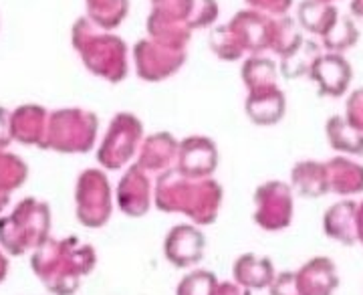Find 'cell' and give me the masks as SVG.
Masks as SVG:
<instances>
[{
    "label": "cell",
    "mask_w": 363,
    "mask_h": 295,
    "mask_svg": "<svg viewBox=\"0 0 363 295\" xmlns=\"http://www.w3.org/2000/svg\"><path fill=\"white\" fill-rule=\"evenodd\" d=\"M51 210L45 203L26 198L13 215L0 218V243L11 255H23L28 249H39L49 239Z\"/></svg>",
    "instance_id": "5"
},
{
    "label": "cell",
    "mask_w": 363,
    "mask_h": 295,
    "mask_svg": "<svg viewBox=\"0 0 363 295\" xmlns=\"http://www.w3.org/2000/svg\"><path fill=\"white\" fill-rule=\"evenodd\" d=\"M245 2L248 4V9L271 16H285L293 6V0H245Z\"/></svg>",
    "instance_id": "35"
},
{
    "label": "cell",
    "mask_w": 363,
    "mask_h": 295,
    "mask_svg": "<svg viewBox=\"0 0 363 295\" xmlns=\"http://www.w3.org/2000/svg\"><path fill=\"white\" fill-rule=\"evenodd\" d=\"M143 141V124L130 112H119L109 122L101 146L97 148V160L107 170H119L140 152Z\"/></svg>",
    "instance_id": "7"
},
{
    "label": "cell",
    "mask_w": 363,
    "mask_h": 295,
    "mask_svg": "<svg viewBox=\"0 0 363 295\" xmlns=\"http://www.w3.org/2000/svg\"><path fill=\"white\" fill-rule=\"evenodd\" d=\"M71 43L85 69L95 77L119 83L130 73V49L125 41L95 26L87 16L77 18L71 28Z\"/></svg>",
    "instance_id": "4"
},
{
    "label": "cell",
    "mask_w": 363,
    "mask_h": 295,
    "mask_svg": "<svg viewBox=\"0 0 363 295\" xmlns=\"http://www.w3.org/2000/svg\"><path fill=\"white\" fill-rule=\"evenodd\" d=\"M11 116H13V112H9L6 107H0V150L9 148V144L14 140Z\"/></svg>",
    "instance_id": "37"
},
{
    "label": "cell",
    "mask_w": 363,
    "mask_h": 295,
    "mask_svg": "<svg viewBox=\"0 0 363 295\" xmlns=\"http://www.w3.org/2000/svg\"><path fill=\"white\" fill-rule=\"evenodd\" d=\"M216 285H218V279L212 271L198 269L188 273L178 283L176 295H214L216 294Z\"/></svg>",
    "instance_id": "32"
},
{
    "label": "cell",
    "mask_w": 363,
    "mask_h": 295,
    "mask_svg": "<svg viewBox=\"0 0 363 295\" xmlns=\"http://www.w3.org/2000/svg\"><path fill=\"white\" fill-rule=\"evenodd\" d=\"M178 150L180 141L176 140L169 132H157L147 136L140 146L138 152V166H142L145 172H166L172 164L178 162Z\"/></svg>",
    "instance_id": "16"
},
{
    "label": "cell",
    "mask_w": 363,
    "mask_h": 295,
    "mask_svg": "<svg viewBox=\"0 0 363 295\" xmlns=\"http://www.w3.org/2000/svg\"><path fill=\"white\" fill-rule=\"evenodd\" d=\"M6 269H9V263H6V259L0 255V281L4 279V275H6Z\"/></svg>",
    "instance_id": "40"
},
{
    "label": "cell",
    "mask_w": 363,
    "mask_h": 295,
    "mask_svg": "<svg viewBox=\"0 0 363 295\" xmlns=\"http://www.w3.org/2000/svg\"><path fill=\"white\" fill-rule=\"evenodd\" d=\"M359 39V31L351 16H339L335 26L325 35L321 43L327 53H343L351 49Z\"/></svg>",
    "instance_id": "30"
},
{
    "label": "cell",
    "mask_w": 363,
    "mask_h": 295,
    "mask_svg": "<svg viewBox=\"0 0 363 295\" xmlns=\"http://www.w3.org/2000/svg\"><path fill=\"white\" fill-rule=\"evenodd\" d=\"M204 249H206V237L192 225L174 227L164 241V255L178 269L196 265L204 257Z\"/></svg>",
    "instance_id": "15"
},
{
    "label": "cell",
    "mask_w": 363,
    "mask_h": 295,
    "mask_svg": "<svg viewBox=\"0 0 363 295\" xmlns=\"http://www.w3.org/2000/svg\"><path fill=\"white\" fill-rule=\"evenodd\" d=\"M339 18V11L335 4H323L317 0H303L298 4L297 21L307 33L317 35L323 39L325 35L335 26Z\"/></svg>",
    "instance_id": "24"
},
{
    "label": "cell",
    "mask_w": 363,
    "mask_h": 295,
    "mask_svg": "<svg viewBox=\"0 0 363 295\" xmlns=\"http://www.w3.org/2000/svg\"><path fill=\"white\" fill-rule=\"evenodd\" d=\"M327 168V180H329V193L335 194H359L363 193V166L347 160L343 156H337L329 162H325Z\"/></svg>",
    "instance_id": "23"
},
{
    "label": "cell",
    "mask_w": 363,
    "mask_h": 295,
    "mask_svg": "<svg viewBox=\"0 0 363 295\" xmlns=\"http://www.w3.org/2000/svg\"><path fill=\"white\" fill-rule=\"evenodd\" d=\"M293 220V188L269 180L255 193V222L264 231H283Z\"/></svg>",
    "instance_id": "10"
},
{
    "label": "cell",
    "mask_w": 363,
    "mask_h": 295,
    "mask_svg": "<svg viewBox=\"0 0 363 295\" xmlns=\"http://www.w3.org/2000/svg\"><path fill=\"white\" fill-rule=\"evenodd\" d=\"M117 205L128 217H143L154 205V184L147 172L131 164L117 184Z\"/></svg>",
    "instance_id": "12"
},
{
    "label": "cell",
    "mask_w": 363,
    "mask_h": 295,
    "mask_svg": "<svg viewBox=\"0 0 363 295\" xmlns=\"http://www.w3.org/2000/svg\"><path fill=\"white\" fill-rule=\"evenodd\" d=\"M317 2H323V4H333V2H337V0H317Z\"/></svg>",
    "instance_id": "41"
},
{
    "label": "cell",
    "mask_w": 363,
    "mask_h": 295,
    "mask_svg": "<svg viewBox=\"0 0 363 295\" xmlns=\"http://www.w3.org/2000/svg\"><path fill=\"white\" fill-rule=\"evenodd\" d=\"M350 9H351V14H353L355 18H359V21L363 23V0H351Z\"/></svg>",
    "instance_id": "38"
},
{
    "label": "cell",
    "mask_w": 363,
    "mask_h": 295,
    "mask_svg": "<svg viewBox=\"0 0 363 295\" xmlns=\"http://www.w3.org/2000/svg\"><path fill=\"white\" fill-rule=\"evenodd\" d=\"M26 174L28 168L18 156L0 150V200L2 203H6V196L25 182Z\"/></svg>",
    "instance_id": "29"
},
{
    "label": "cell",
    "mask_w": 363,
    "mask_h": 295,
    "mask_svg": "<svg viewBox=\"0 0 363 295\" xmlns=\"http://www.w3.org/2000/svg\"><path fill=\"white\" fill-rule=\"evenodd\" d=\"M210 49L212 53L222 59V61H238L245 53L238 49V45L234 43L233 35H230V31H228V26L220 25L216 26L212 33H210Z\"/></svg>",
    "instance_id": "33"
},
{
    "label": "cell",
    "mask_w": 363,
    "mask_h": 295,
    "mask_svg": "<svg viewBox=\"0 0 363 295\" xmlns=\"http://www.w3.org/2000/svg\"><path fill=\"white\" fill-rule=\"evenodd\" d=\"M99 132V119L81 107H63L49 114L45 150L63 154H85L93 148Z\"/></svg>",
    "instance_id": "6"
},
{
    "label": "cell",
    "mask_w": 363,
    "mask_h": 295,
    "mask_svg": "<svg viewBox=\"0 0 363 295\" xmlns=\"http://www.w3.org/2000/svg\"><path fill=\"white\" fill-rule=\"evenodd\" d=\"M325 235L343 245H353L357 241V203L341 200L329 206L323 218Z\"/></svg>",
    "instance_id": "21"
},
{
    "label": "cell",
    "mask_w": 363,
    "mask_h": 295,
    "mask_svg": "<svg viewBox=\"0 0 363 295\" xmlns=\"http://www.w3.org/2000/svg\"><path fill=\"white\" fill-rule=\"evenodd\" d=\"M286 100L279 85L264 87V90L248 91L245 112L248 119L257 126H274L285 117Z\"/></svg>",
    "instance_id": "17"
},
{
    "label": "cell",
    "mask_w": 363,
    "mask_h": 295,
    "mask_svg": "<svg viewBox=\"0 0 363 295\" xmlns=\"http://www.w3.org/2000/svg\"><path fill=\"white\" fill-rule=\"evenodd\" d=\"M87 18L104 31H113L130 14V0H85Z\"/></svg>",
    "instance_id": "26"
},
{
    "label": "cell",
    "mask_w": 363,
    "mask_h": 295,
    "mask_svg": "<svg viewBox=\"0 0 363 295\" xmlns=\"http://www.w3.org/2000/svg\"><path fill=\"white\" fill-rule=\"evenodd\" d=\"M309 77L315 81L321 97H343L353 79V69L341 53H321L313 63Z\"/></svg>",
    "instance_id": "13"
},
{
    "label": "cell",
    "mask_w": 363,
    "mask_h": 295,
    "mask_svg": "<svg viewBox=\"0 0 363 295\" xmlns=\"http://www.w3.org/2000/svg\"><path fill=\"white\" fill-rule=\"evenodd\" d=\"M242 83L248 91L264 90V87H272L279 85L277 77H279V67L274 65V61L260 57V55H250L247 61L242 63Z\"/></svg>",
    "instance_id": "28"
},
{
    "label": "cell",
    "mask_w": 363,
    "mask_h": 295,
    "mask_svg": "<svg viewBox=\"0 0 363 295\" xmlns=\"http://www.w3.org/2000/svg\"><path fill=\"white\" fill-rule=\"evenodd\" d=\"M325 136L333 150L345 154H363V134L351 126L343 116H333L325 124Z\"/></svg>",
    "instance_id": "25"
},
{
    "label": "cell",
    "mask_w": 363,
    "mask_h": 295,
    "mask_svg": "<svg viewBox=\"0 0 363 295\" xmlns=\"http://www.w3.org/2000/svg\"><path fill=\"white\" fill-rule=\"evenodd\" d=\"M345 119L363 134V87L355 90L345 103Z\"/></svg>",
    "instance_id": "34"
},
{
    "label": "cell",
    "mask_w": 363,
    "mask_h": 295,
    "mask_svg": "<svg viewBox=\"0 0 363 295\" xmlns=\"http://www.w3.org/2000/svg\"><path fill=\"white\" fill-rule=\"evenodd\" d=\"M218 166V148L206 136H188L180 141L176 168L190 178H212Z\"/></svg>",
    "instance_id": "14"
},
{
    "label": "cell",
    "mask_w": 363,
    "mask_h": 295,
    "mask_svg": "<svg viewBox=\"0 0 363 295\" xmlns=\"http://www.w3.org/2000/svg\"><path fill=\"white\" fill-rule=\"evenodd\" d=\"M233 277L245 289H267L274 281L277 273L269 257L245 253L234 261Z\"/></svg>",
    "instance_id": "20"
},
{
    "label": "cell",
    "mask_w": 363,
    "mask_h": 295,
    "mask_svg": "<svg viewBox=\"0 0 363 295\" xmlns=\"http://www.w3.org/2000/svg\"><path fill=\"white\" fill-rule=\"evenodd\" d=\"M274 25L277 16L259 13V11H240L226 23L234 43L242 53L259 55L262 51H271L274 39Z\"/></svg>",
    "instance_id": "11"
},
{
    "label": "cell",
    "mask_w": 363,
    "mask_h": 295,
    "mask_svg": "<svg viewBox=\"0 0 363 295\" xmlns=\"http://www.w3.org/2000/svg\"><path fill=\"white\" fill-rule=\"evenodd\" d=\"M93 247L79 239H47L33 255V269L52 294L71 295L77 291L81 279L95 267Z\"/></svg>",
    "instance_id": "2"
},
{
    "label": "cell",
    "mask_w": 363,
    "mask_h": 295,
    "mask_svg": "<svg viewBox=\"0 0 363 295\" xmlns=\"http://www.w3.org/2000/svg\"><path fill=\"white\" fill-rule=\"evenodd\" d=\"M47 122H49V112L45 107L37 103L18 105L11 116L14 141L43 148L47 136Z\"/></svg>",
    "instance_id": "18"
},
{
    "label": "cell",
    "mask_w": 363,
    "mask_h": 295,
    "mask_svg": "<svg viewBox=\"0 0 363 295\" xmlns=\"http://www.w3.org/2000/svg\"><path fill=\"white\" fill-rule=\"evenodd\" d=\"M271 295H301L297 287V277H295V271H285V273H279L274 277V281L271 283Z\"/></svg>",
    "instance_id": "36"
},
{
    "label": "cell",
    "mask_w": 363,
    "mask_h": 295,
    "mask_svg": "<svg viewBox=\"0 0 363 295\" xmlns=\"http://www.w3.org/2000/svg\"><path fill=\"white\" fill-rule=\"evenodd\" d=\"M154 205L164 213L186 215L196 225H212L222 206V186L214 178H190L169 168L157 176Z\"/></svg>",
    "instance_id": "1"
},
{
    "label": "cell",
    "mask_w": 363,
    "mask_h": 295,
    "mask_svg": "<svg viewBox=\"0 0 363 295\" xmlns=\"http://www.w3.org/2000/svg\"><path fill=\"white\" fill-rule=\"evenodd\" d=\"M188 53L186 49H176L162 45L154 39H142L133 47V65L138 77L150 83H157L176 75L186 63Z\"/></svg>",
    "instance_id": "9"
},
{
    "label": "cell",
    "mask_w": 363,
    "mask_h": 295,
    "mask_svg": "<svg viewBox=\"0 0 363 295\" xmlns=\"http://www.w3.org/2000/svg\"><path fill=\"white\" fill-rule=\"evenodd\" d=\"M303 43V35L298 31V25L295 18L291 16H277V25H274V39H272V49L279 57H285L293 51L297 45Z\"/></svg>",
    "instance_id": "31"
},
{
    "label": "cell",
    "mask_w": 363,
    "mask_h": 295,
    "mask_svg": "<svg viewBox=\"0 0 363 295\" xmlns=\"http://www.w3.org/2000/svg\"><path fill=\"white\" fill-rule=\"evenodd\" d=\"M319 55H321V45H317L315 41L303 39V43L297 45L289 55L281 57L279 71L283 73L285 79H297L303 77V75H309L313 63L317 61Z\"/></svg>",
    "instance_id": "27"
},
{
    "label": "cell",
    "mask_w": 363,
    "mask_h": 295,
    "mask_svg": "<svg viewBox=\"0 0 363 295\" xmlns=\"http://www.w3.org/2000/svg\"><path fill=\"white\" fill-rule=\"evenodd\" d=\"M77 218L91 229L104 227L111 217V188L101 170H85L77 182L75 191Z\"/></svg>",
    "instance_id": "8"
},
{
    "label": "cell",
    "mask_w": 363,
    "mask_h": 295,
    "mask_svg": "<svg viewBox=\"0 0 363 295\" xmlns=\"http://www.w3.org/2000/svg\"><path fill=\"white\" fill-rule=\"evenodd\" d=\"M291 188L305 198H319L329 193V180L325 162L305 160L291 170Z\"/></svg>",
    "instance_id": "22"
},
{
    "label": "cell",
    "mask_w": 363,
    "mask_h": 295,
    "mask_svg": "<svg viewBox=\"0 0 363 295\" xmlns=\"http://www.w3.org/2000/svg\"><path fill=\"white\" fill-rule=\"evenodd\" d=\"M357 241L363 243V203L357 205Z\"/></svg>",
    "instance_id": "39"
},
{
    "label": "cell",
    "mask_w": 363,
    "mask_h": 295,
    "mask_svg": "<svg viewBox=\"0 0 363 295\" xmlns=\"http://www.w3.org/2000/svg\"><path fill=\"white\" fill-rule=\"evenodd\" d=\"M301 295H333L337 289L339 277L335 265L327 257H315L295 271Z\"/></svg>",
    "instance_id": "19"
},
{
    "label": "cell",
    "mask_w": 363,
    "mask_h": 295,
    "mask_svg": "<svg viewBox=\"0 0 363 295\" xmlns=\"http://www.w3.org/2000/svg\"><path fill=\"white\" fill-rule=\"evenodd\" d=\"M220 14L216 0H152L145 28L150 39L186 49L192 31L214 25Z\"/></svg>",
    "instance_id": "3"
}]
</instances>
